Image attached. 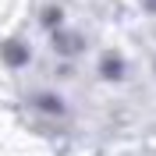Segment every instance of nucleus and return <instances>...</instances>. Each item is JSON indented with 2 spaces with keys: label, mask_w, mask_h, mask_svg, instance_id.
<instances>
[{
  "label": "nucleus",
  "mask_w": 156,
  "mask_h": 156,
  "mask_svg": "<svg viewBox=\"0 0 156 156\" xmlns=\"http://www.w3.org/2000/svg\"><path fill=\"white\" fill-rule=\"evenodd\" d=\"M7 60H14V64H21V60H25V50H21L18 43H7Z\"/></svg>",
  "instance_id": "f257e3e1"
}]
</instances>
